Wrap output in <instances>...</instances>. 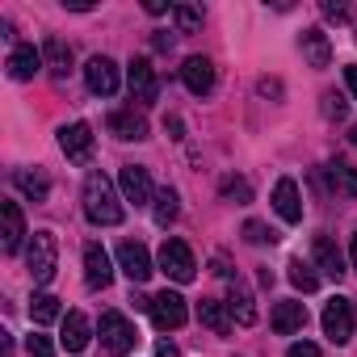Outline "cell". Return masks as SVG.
<instances>
[{
  "mask_svg": "<svg viewBox=\"0 0 357 357\" xmlns=\"http://www.w3.org/2000/svg\"><path fill=\"white\" fill-rule=\"evenodd\" d=\"M344 84H349V93L357 97V63H349V68H344Z\"/></svg>",
  "mask_w": 357,
  "mask_h": 357,
  "instance_id": "d590c367",
  "label": "cell"
},
{
  "mask_svg": "<svg viewBox=\"0 0 357 357\" xmlns=\"http://www.w3.org/2000/svg\"><path fill=\"white\" fill-rule=\"evenodd\" d=\"M324 13L336 17V22H344V5H332V0H324Z\"/></svg>",
  "mask_w": 357,
  "mask_h": 357,
  "instance_id": "8d00e7d4",
  "label": "cell"
},
{
  "mask_svg": "<svg viewBox=\"0 0 357 357\" xmlns=\"http://www.w3.org/2000/svg\"><path fill=\"white\" fill-rule=\"evenodd\" d=\"M118 269L130 278V282H147L151 278V257L139 240H122L118 244Z\"/></svg>",
  "mask_w": 357,
  "mask_h": 357,
  "instance_id": "30bf717a",
  "label": "cell"
},
{
  "mask_svg": "<svg viewBox=\"0 0 357 357\" xmlns=\"http://www.w3.org/2000/svg\"><path fill=\"white\" fill-rule=\"evenodd\" d=\"M118 185H122V198H126V202H135V206H147V202H155L151 176H147V168H143V164H122V172H118Z\"/></svg>",
  "mask_w": 357,
  "mask_h": 357,
  "instance_id": "52a82bcc",
  "label": "cell"
},
{
  "mask_svg": "<svg viewBox=\"0 0 357 357\" xmlns=\"http://www.w3.org/2000/svg\"><path fill=\"white\" fill-rule=\"evenodd\" d=\"M30 319H34V324L63 319V307H59V298H55V294H47V290H38V294L30 298Z\"/></svg>",
  "mask_w": 357,
  "mask_h": 357,
  "instance_id": "4316f807",
  "label": "cell"
},
{
  "mask_svg": "<svg viewBox=\"0 0 357 357\" xmlns=\"http://www.w3.org/2000/svg\"><path fill=\"white\" fill-rule=\"evenodd\" d=\"M244 240H248V244H273L278 236H273V231H269L265 223H257V219H248V223H244Z\"/></svg>",
  "mask_w": 357,
  "mask_h": 357,
  "instance_id": "1f68e13d",
  "label": "cell"
},
{
  "mask_svg": "<svg viewBox=\"0 0 357 357\" xmlns=\"http://www.w3.org/2000/svg\"><path fill=\"white\" fill-rule=\"evenodd\" d=\"M26 349H30L34 357H55V344H51V340H47L43 332H34V336L26 340Z\"/></svg>",
  "mask_w": 357,
  "mask_h": 357,
  "instance_id": "d6a6232c",
  "label": "cell"
},
{
  "mask_svg": "<svg viewBox=\"0 0 357 357\" xmlns=\"http://www.w3.org/2000/svg\"><path fill=\"white\" fill-rule=\"evenodd\" d=\"M273 211L286 223H303V198H298V185L290 181V176H282V181L273 185Z\"/></svg>",
  "mask_w": 357,
  "mask_h": 357,
  "instance_id": "e0dca14e",
  "label": "cell"
},
{
  "mask_svg": "<svg viewBox=\"0 0 357 357\" xmlns=\"http://www.w3.org/2000/svg\"><path fill=\"white\" fill-rule=\"evenodd\" d=\"M328 181H332V190H336V194H344V198H357V168H353L344 155L328 160Z\"/></svg>",
  "mask_w": 357,
  "mask_h": 357,
  "instance_id": "7402d4cb",
  "label": "cell"
},
{
  "mask_svg": "<svg viewBox=\"0 0 357 357\" xmlns=\"http://www.w3.org/2000/svg\"><path fill=\"white\" fill-rule=\"evenodd\" d=\"M84 282L93 290H105L114 282V265H109V252L101 244H84Z\"/></svg>",
  "mask_w": 357,
  "mask_h": 357,
  "instance_id": "5bb4252c",
  "label": "cell"
},
{
  "mask_svg": "<svg viewBox=\"0 0 357 357\" xmlns=\"http://www.w3.org/2000/svg\"><path fill=\"white\" fill-rule=\"evenodd\" d=\"M324 336L332 340V344H349L353 340V303L349 298H328V307H324Z\"/></svg>",
  "mask_w": 357,
  "mask_h": 357,
  "instance_id": "5b68a950",
  "label": "cell"
},
{
  "mask_svg": "<svg viewBox=\"0 0 357 357\" xmlns=\"http://www.w3.org/2000/svg\"><path fill=\"white\" fill-rule=\"evenodd\" d=\"M22 240H26L22 206H17V202H0V248H5V252H17Z\"/></svg>",
  "mask_w": 357,
  "mask_h": 357,
  "instance_id": "7c38bea8",
  "label": "cell"
},
{
  "mask_svg": "<svg viewBox=\"0 0 357 357\" xmlns=\"http://www.w3.org/2000/svg\"><path fill=\"white\" fill-rule=\"evenodd\" d=\"M298 51H303V59H307L311 68H328V63H332V47H328V34H324V30H303Z\"/></svg>",
  "mask_w": 357,
  "mask_h": 357,
  "instance_id": "ffe728a7",
  "label": "cell"
},
{
  "mask_svg": "<svg viewBox=\"0 0 357 357\" xmlns=\"http://www.w3.org/2000/svg\"><path fill=\"white\" fill-rule=\"evenodd\" d=\"M151 319H155V328H164V332H176L185 319H190V311H185V298L176 294V290H160L155 298H151Z\"/></svg>",
  "mask_w": 357,
  "mask_h": 357,
  "instance_id": "8992f818",
  "label": "cell"
},
{
  "mask_svg": "<svg viewBox=\"0 0 357 357\" xmlns=\"http://www.w3.org/2000/svg\"><path fill=\"white\" fill-rule=\"evenodd\" d=\"M286 357H319V349H315L311 340H298V344H290V349H286Z\"/></svg>",
  "mask_w": 357,
  "mask_h": 357,
  "instance_id": "e575fe53",
  "label": "cell"
},
{
  "mask_svg": "<svg viewBox=\"0 0 357 357\" xmlns=\"http://www.w3.org/2000/svg\"><path fill=\"white\" fill-rule=\"evenodd\" d=\"M198 319H202L211 332H219V336H227V332H231L227 303H219V298H202V303H198Z\"/></svg>",
  "mask_w": 357,
  "mask_h": 357,
  "instance_id": "d4e9b609",
  "label": "cell"
},
{
  "mask_svg": "<svg viewBox=\"0 0 357 357\" xmlns=\"http://www.w3.org/2000/svg\"><path fill=\"white\" fill-rule=\"evenodd\" d=\"M303 324H307V307L303 303L286 298V303L273 307V332L278 336H294V332H303Z\"/></svg>",
  "mask_w": 357,
  "mask_h": 357,
  "instance_id": "d6986e66",
  "label": "cell"
},
{
  "mask_svg": "<svg viewBox=\"0 0 357 357\" xmlns=\"http://www.w3.org/2000/svg\"><path fill=\"white\" fill-rule=\"evenodd\" d=\"M59 147H63L68 160L89 164V155H93V126H89V122H72V126H63V130H59Z\"/></svg>",
  "mask_w": 357,
  "mask_h": 357,
  "instance_id": "9c48e42d",
  "label": "cell"
},
{
  "mask_svg": "<svg viewBox=\"0 0 357 357\" xmlns=\"http://www.w3.org/2000/svg\"><path fill=\"white\" fill-rule=\"evenodd\" d=\"M155 353H160V357H176V344H172V340H160Z\"/></svg>",
  "mask_w": 357,
  "mask_h": 357,
  "instance_id": "74e56055",
  "label": "cell"
},
{
  "mask_svg": "<svg viewBox=\"0 0 357 357\" xmlns=\"http://www.w3.org/2000/svg\"><path fill=\"white\" fill-rule=\"evenodd\" d=\"M286 269H290V282H294V286H298L303 294H311V290L319 286V278L311 273V265H303V261H290Z\"/></svg>",
  "mask_w": 357,
  "mask_h": 357,
  "instance_id": "f546056e",
  "label": "cell"
},
{
  "mask_svg": "<svg viewBox=\"0 0 357 357\" xmlns=\"http://www.w3.org/2000/svg\"><path fill=\"white\" fill-rule=\"evenodd\" d=\"M223 198H231V202H252V190H248V181H244V176H227V181H223Z\"/></svg>",
  "mask_w": 357,
  "mask_h": 357,
  "instance_id": "4dcf8cb0",
  "label": "cell"
},
{
  "mask_svg": "<svg viewBox=\"0 0 357 357\" xmlns=\"http://www.w3.org/2000/svg\"><path fill=\"white\" fill-rule=\"evenodd\" d=\"M55 265H59L55 231H34V236H30V248H26V269H30L34 286H47V282L55 278Z\"/></svg>",
  "mask_w": 357,
  "mask_h": 357,
  "instance_id": "7a4b0ae2",
  "label": "cell"
},
{
  "mask_svg": "<svg viewBox=\"0 0 357 357\" xmlns=\"http://www.w3.org/2000/svg\"><path fill=\"white\" fill-rule=\"evenodd\" d=\"M227 311H231V319L236 324H257V307H252V294H248V286L244 282H231V294H227Z\"/></svg>",
  "mask_w": 357,
  "mask_h": 357,
  "instance_id": "cb8c5ba5",
  "label": "cell"
},
{
  "mask_svg": "<svg viewBox=\"0 0 357 357\" xmlns=\"http://www.w3.org/2000/svg\"><path fill=\"white\" fill-rule=\"evenodd\" d=\"M151 215H155V223H160V227H168V223L176 219V194H172V190H160V194H155Z\"/></svg>",
  "mask_w": 357,
  "mask_h": 357,
  "instance_id": "f1b7e54d",
  "label": "cell"
},
{
  "mask_svg": "<svg viewBox=\"0 0 357 357\" xmlns=\"http://www.w3.org/2000/svg\"><path fill=\"white\" fill-rule=\"evenodd\" d=\"M126 84H130V97H135V101H143V105H151V101H155V93H160L155 72H151V63H147V59H130V68H126Z\"/></svg>",
  "mask_w": 357,
  "mask_h": 357,
  "instance_id": "4fadbf2b",
  "label": "cell"
},
{
  "mask_svg": "<svg viewBox=\"0 0 357 357\" xmlns=\"http://www.w3.org/2000/svg\"><path fill=\"white\" fill-rule=\"evenodd\" d=\"M135 340H139V332H135V324H130L126 315H118V311H105V315H101V344H105L114 357H126V353L135 349Z\"/></svg>",
  "mask_w": 357,
  "mask_h": 357,
  "instance_id": "277c9868",
  "label": "cell"
},
{
  "mask_svg": "<svg viewBox=\"0 0 357 357\" xmlns=\"http://www.w3.org/2000/svg\"><path fill=\"white\" fill-rule=\"evenodd\" d=\"M349 257H353V269H357V236H353V248H349Z\"/></svg>",
  "mask_w": 357,
  "mask_h": 357,
  "instance_id": "ab89813d",
  "label": "cell"
},
{
  "mask_svg": "<svg viewBox=\"0 0 357 357\" xmlns=\"http://www.w3.org/2000/svg\"><path fill=\"white\" fill-rule=\"evenodd\" d=\"M13 185H17L30 202H47V198H51V181H47L43 168H34V172H30V168H17V172H13Z\"/></svg>",
  "mask_w": 357,
  "mask_h": 357,
  "instance_id": "44dd1931",
  "label": "cell"
},
{
  "mask_svg": "<svg viewBox=\"0 0 357 357\" xmlns=\"http://www.w3.org/2000/svg\"><path fill=\"white\" fill-rule=\"evenodd\" d=\"M59 340H63L68 353H84L89 340H93V324H89L80 311H68V315H63V336H59Z\"/></svg>",
  "mask_w": 357,
  "mask_h": 357,
  "instance_id": "ac0fdd59",
  "label": "cell"
},
{
  "mask_svg": "<svg viewBox=\"0 0 357 357\" xmlns=\"http://www.w3.org/2000/svg\"><path fill=\"white\" fill-rule=\"evenodd\" d=\"M315 265H319L328 278H340V273H344V257H340V248H336L328 236H315Z\"/></svg>",
  "mask_w": 357,
  "mask_h": 357,
  "instance_id": "484cf974",
  "label": "cell"
},
{
  "mask_svg": "<svg viewBox=\"0 0 357 357\" xmlns=\"http://www.w3.org/2000/svg\"><path fill=\"white\" fill-rule=\"evenodd\" d=\"M181 80H185V89H190L194 97H206V93L215 89V63H211L206 55H190V59L181 63Z\"/></svg>",
  "mask_w": 357,
  "mask_h": 357,
  "instance_id": "8fae6325",
  "label": "cell"
},
{
  "mask_svg": "<svg viewBox=\"0 0 357 357\" xmlns=\"http://www.w3.org/2000/svg\"><path fill=\"white\" fill-rule=\"evenodd\" d=\"M84 215H89V223H97V227H118L122 215H126L105 172H89V176H84Z\"/></svg>",
  "mask_w": 357,
  "mask_h": 357,
  "instance_id": "6da1fadb",
  "label": "cell"
},
{
  "mask_svg": "<svg viewBox=\"0 0 357 357\" xmlns=\"http://www.w3.org/2000/svg\"><path fill=\"white\" fill-rule=\"evenodd\" d=\"M105 126H109V135L122 139V143H139V139H147V122H143V114H135V109H114Z\"/></svg>",
  "mask_w": 357,
  "mask_h": 357,
  "instance_id": "2e32d148",
  "label": "cell"
},
{
  "mask_svg": "<svg viewBox=\"0 0 357 357\" xmlns=\"http://www.w3.org/2000/svg\"><path fill=\"white\" fill-rule=\"evenodd\" d=\"M84 84H89V93H97V97H114V93H118V63H114L109 55H93V59L84 63Z\"/></svg>",
  "mask_w": 357,
  "mask_h": 357,
  "instance_id": "ba28073f",
  "label": "cell"
},
{
  "mask_svg": "<svg viewBox=\"0 0 357 357\" xmlns=\"http://www.w3.org/2000/svg\"><path fill=\"white\" fill-rule=\"evenodd\" d=\"M324 114H328V118H344V101H340L336 93H328V97H324Z\"/></svg>",
  "mask_w": 357,
  "mask_h": 357,
  "instance_id": "836d02e7",
  "label": "cell"
},
{
  "mask_svg": "<svg viewBox=\"0 0 357 357\" xmlns=\"http://www.w3.org/2000/svg\"><path fill=\"white\" fill-rule=\"evenodd\" d=\"M43 63L51 68V76L63 80V76L72 72V47H68L63 38H47V43H43Z\"/></svg>",
  "mask_w": 357,
  "mask_h": 357,
  "instance_id": "603a6c76",
  "label": "cell"
},
{
  "mask_svg": "<svg viewBox=\"0 0 357 357\" xmlns=\"http://www.w3.org/2000/svg\"><path fill=\"white\" fill-rule=\"evenodd\" d=\"M43 68H47V63H43V51H34V47H13L9 59H5L9 80H34Z\"/></svg>",
  "mask_w": 357,
  "mask_h": 357,
  "instance_id": "9a60e30c",
  "label": "cell"
},
{
  "mask_svg": "<svg viewBox=\"0 0 357 357\" xmlns=\"http://www.w3.org/2000/svg\"><path fill=\"white\" fill-rule=\"evenodd\" d=\"M147 13L160 17V13H168V5H164V0H147Z\"/></svg>",
  "mask_w": 357,
  "mask_h": 357,
  "instance_id": "f35d334b",
  "label": "cell"
},
{
  "mask_svg": "<svg viewBox=\"0 0 357 357\" xmlns=\"http://www.w3.org/2000/svg\"><path fill=\"white\" fill-rule=\"evenodd\" d=\"M160 269L172 278V282H194V273H198V261H194V252H190V244L185 240H164L160 244Z\"/></svg>",
  "mask_w": 357,
  "mask_h": 357,
  "instance_id": "3957f363",
  "label": "cell"
},
{
  "mask_svg": "<svg viewBox=\"0 0 357 357\" xmlns=\"http://www.w3.org/2000/svg\"><path fill=\"white\" fill-rule=\"evenodd\" d=\"M172 17H176V30L181 34H194L202 26V9L198 5H172Z\"/></svg>",
  "mask_w": 357,
  "mask_h": 357,
  "instance_id": "83f0119b",
  "label": "cell"
}]
</instances>
